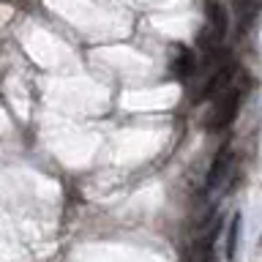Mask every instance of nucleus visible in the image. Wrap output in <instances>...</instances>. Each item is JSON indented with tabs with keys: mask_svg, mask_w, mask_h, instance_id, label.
Wrapping results in <instances>:
<instances>
[{
	"mask_svg": "<svg viewBox=\"0 0 262 262\" xmlns=\"http://www.w3.org/2000/svg\"><path fill=\"white\" fill-rule=\"evenodd\" d=\"M241 110V90H224L216 101V110L210 112V118L205 120L208 131H224L227 126H232Z\"/></svg>",
	"mask_w": 262,
	"mask_h": 262,
	"instance_id": "nucleus-1",
	"label": "nucleus"
},
{
	"mask_svg": "<svg viewBox=\"0 0 262 262\" xmlns=\"http://www.w3.org/2000/svg\"><path fill=\"white\" fill-rule=\"evenodd\" d=\"M172 74L178 79H188L191 74H196V55L188 47H178V57L172 60Z\"/></svg>",
	"mask_w": 262,
	"mask_h": 262,
	"instance_id": "nucleus-5",
	"label": "nucleus"
},
{
	"mask_svg": "<svg viewBox=\"0 0 262 262\" xmlns=\"http://www.w3.org/2000/svg\"><path fill=\"white\" fill-rule=\"evenodd\" d=\"M237 243H241V213H235L232 221H229V232H227V262H232L235 259V254H237Z\"/></svg>",
	"mask_w": 262,
	"mask_h": 262,
	"instance_id": "nucleus-6",
	"label": "nucleus"
},
{
	"mask_svg": "<svg viewBox=\"0 0 262 262\" xmlns=\"http://www.w3.org/2000/svg\"><path fill=\"white\" fill-rule=\"evenodd\" d=\"M205 16H208V30L213 33V38L221 41L229 28V16L227 8L221 6V0H205Z\"/></svg>",
	"mask_w": 262,
	"mask_h": 262,
	"instance_id": "nucleus-3",
	"label": "nucleus"
},
{
	"mask_svg": "<svg viewBox=\"0 0 262 262\" xmlns=\"http://www.w3.org/2000/svg\"><path fill=\"white\" fill-rule=\"evenodd\" d=\"M232 77H235V63H221V66H216V71L210 74L208 79H205V85H202V90L196 93L194 98L196 101H205V98H216V96H221L224 90H229V82H232Z\"/></svg>",
	"mask_w": 262,
	"mask_h": 262,
	"instance_id": "nucleus-2",
	"label": "nucleus"
},
{
	"mask_svg": "<svg viewBox=\"0 0 262 262\" xmlns=\"http://www.w3.org/2000/svg\"><path fill=\"white\" fill-rule=\"evenodd\" d=\"M232 159H235V153H232L229 145H224L216 153V159H213L210 169H208V188H219L227 180V172H229V167H232Z\"/></svg>",
	"mask_w": 262,
	"mask_h": 262,
	"instance_id": "nucleus-4",
	"label": "nucleus"
}]
</instances>
